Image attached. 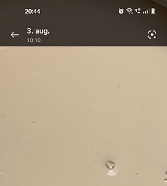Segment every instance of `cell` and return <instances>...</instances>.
I'll use <instances>...</instances> for the list:
<instances>
[{
  "label": "cell",
  "mask_w": 167,
  "mask_h": 186,
  "mask_svg": "<svg viewBox=\"0 0 167 186\" xmlns=\"http://www.w3.org/2000/svg\"><path fill=\"white\" fill-rule=\"evenodd\" d=\"M148 37L151 40H155L157 38V33L154 30H150L148 32Z\"/></svg>",
  "instance_id": "cell-1"
}]
</instances>
